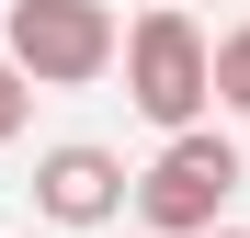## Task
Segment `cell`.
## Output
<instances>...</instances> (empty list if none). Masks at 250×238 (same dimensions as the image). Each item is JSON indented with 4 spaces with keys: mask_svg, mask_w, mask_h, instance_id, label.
<instances>
[{
    "mask_svg": "<svg viewBox=\"0 0 250 238\" xmlns=\"http://www.w3.org/2000/svg\"><path fill=\"white\" fill-rule=\"evenodd\" d=\"M12 57L34 91H80V79H103L125 57V23L103 12V0H12Z\"/></svg>",
    "mask_w": 250,
    "mask_h": 238,
    "instance_id": "cell-2",
    "label": "cell"
},
{
    "mask_svg": "<svg viewBox=\"0 0 250 238\" xmlns=\"http://www.w3.org/2000/svg\"><path fill=\"white\" fill-rule=\"evenodd\" d=\"M228 193H239V147L193 125V136H171V147H159V170L137 182V216H148L159 238H205V227L228 216Z\"/></svg>",
    "mask_w": 250,
    "mask_h": 238,
    "instance_id": "cell-3",
    "label": "cell"
},
{
    "mask_svg": "<svg viewBox=\"0 0 250 238\" xmlns=\"http://www.w3.org/2000/svg\"><path fill=\"white\" fill-rule=\"evenodd\" d=\"M216 102H228V113H250V23H239V34H216Z\"/></svg>",
    "mask_w": 250,
    "mask_h": 238,
    "instance_id": "cell-5",
    "label": "cell"
},
{
    "mask_svg": "<svg viewBox=\"0 0 250 238\" xmlns=\"http://www.w3.org/2000/svg\"><path fill=\"white\" fill-rule=\"evenodd\" d=\"M34 204H46L57 227H114L125 204H137V182H125V159L114 147H46V159H34Z\"/></svg>",
    "mask_w": 250,
    "mask_h": 238,
    "instance_id": "cell-4",
    "label": "cell"
},
{
    "mask_svg": "<svg viewBox=\"0 0 250 238\" xmlns=\"http://www.w3.org/2000/svg\"><path fill=\"white\" fill-rule=\"evenodd\" d=\"M125 102H137L148 125L193 136V113L216 102V46L193 34V12H148V23H125Z\"/></svg>",
    "mask_w": 250,
    "mask_h": 238,
    "instance_id": "cell-1",
    "label": "cell"
},
{
    "mask_svg": "<svg viewBox=\"0 0 250 238\" xmlns=\"http://www.w3.org/2000/svg\"><path fill=\"white\" fill-rule=\"evenodd\" d=\"M23 91H34V79H23L12 57H0V147H12V136H23Z\"/></svg>",
    "mask_w": 250,
    "mask_h": 238,
    "instance_id": "cell-6",
    "label": "cell"
},
{
    "mask_svg": "<svg viewBox=\"0 0 250 238\" xmlns=\"http://www.w3.org/2000/svg\"><path fill=\"white\" fill-rule=\"evenodd\" d=\"M205 238H239V227H205Z\"/></svg>",
    "mask_w": 250,
    "mask_h": 238,
    "instance_id": "cell-7",
    "label": "cell"
}]
</instances>
